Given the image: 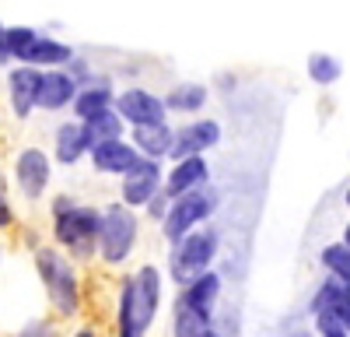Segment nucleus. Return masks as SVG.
I'll use <instances>...</instances> for the list:
<instances>
[{
    "instance_id": "obj_26",
    "label": "nucleus",
    "mask_w": 350,
    "mask_h": 337,
    "mask_svg": "<svg viewBox=\"0 0 350 337\" xmlns=\"http://www.w3.org/2000/svg\"><path fill=\"white\" fill-rule=\"evenodd\" d=\"M308 77L319 84V88H329V84H336L343 77V64L329 53H312L308 56Z\"/></svg>"
},
{
    "instance_id": "obj_7",
    "label": "nucleus",
    "mask_w": 350,
    "mask_h": 337,
    "mask_svg": "<svg viewBox=\"0 0 350 337\" xmlns=\"http://www.w3.org/2000/svg\"><path fill=\"white\" fill-rule=\"evenodd\" d=\"M217 201H221V193H217L214 186H203V190H193V193H186V197H175V204H172V211H168V218H165V225H161L165 242L172 246V242L186 239L189 232L203 229V225L214 218Z\"/></svg>"
},
{
    "instance_id": "obj_34",
    "label": "nucleus",
    "mask_w": 350,
    "mask_h": 337,
    "mask_svg": "<svg viewBox=\"0 0 350 337\" xmlns=\"http://www.w3.org/2000/svg\"><path fill=\"white\" fill-rule=\"evenodd\" d=\"M207 337H221V334H217V330H214V334H207Z\"/></svg>"
},
{
    "instance_id": "obj_18",
    "label": "nucleus",
    "mask_w": 350,
    "mask_h": 337,
    "mask_svg": "<svg viewBox=\"0 0 350 337\" xmlns=\"http://www.w3.org/2000/svg\"><path fill=\"white\" fill-rule=\"evenodd\" d=\"M130 140L137 145V151L144 158H172V148H175V130L168 123H158V127H133L130 130Z\"/></svg>"
},
{
    "instance_id": "obj_11",
    "label": "nucleus",
    "mask_w": 350,
    "mask_h": 337,
    "mask_svg": "<svg viewBox=\"0 0 350 337\" xmlns=\"http://www.w3.org/2000/svg\"><path fill=\"white\" fill-rule=\"evenodd\" d=\"M42 81H46V71L28 67V64H18V67L8 71V102H11V112L18 120L32 116V112L39 109Z\"/></svg>"
},
{
    "instance_id": "obj_24",
    "label": "nucleus",
    "mask_w": 350,
    "mask_h": 337,
    "mask_svg": "<svg viewBox=\"0 0 350 337\" xmlns=\"http://www.w3.org/2000/svg\"><path fill=\"white\" fill-rule=\"evenodd\" d=\"M207 88L203 84H193V81H186V84H175V88L165 95V105H168V112H200L203 105H207Z\"/></svg>"
},
{
    "instance_id": "obj_3",
    "label": "nucleus",
    "mask_w": 350,
    "mask_h": 337,
    "mask_svg": "<svg viewBox=\"0 0 350 337\" xmlns=\"http://www.w3.org/2000/svg\"><path fill=\"white\" fill-rule=\"evenodd\" d=\"M98 239H102V208L74 204L70 211L53 218V246H60L67 257L81 264L98 257Z\"/></svg>"
},
{
    "instance_id": "obj_15",
    "label": "nucleus",
    "mask_w": 350,
    "mask_h": 337,
    "mask_svg": "<svg viewBox=\"0 0 350 337\" xmlns=\"http://www.w3.org/2000/svg\"><path fill=\"white\" fill-rule=\"evenodd\" d=\"M81 95V84L77 77L67 71V67H56V71H46V81H42V99H39V109L46 112H60V109H74Z\"/></svg>"
},
{
    "instance_id": "obj_1",
    "label": "nucleus",
    "mask_w": 350,
    "mask_h": 337,
    "mask_svg": "<svg viewBox=\"0 0 350 337\" xmlns=\"http://www.w3.org/2000/svg\"><path fill=\"white\" fill-rule=\"evenodd\" d=\"M161 271L154 264H140L123 277L116 299V337H148L161 313Z\"/></svg>"
},
{
    "instance_id": "obj_28",
    "label": "nucleus",
    "mask_w": 350,
    "mask_h": 337,
    "mask_svg": "<svg viewBox=\"0 0 350 337\" xmlns=\"http://www.w3.org/2000/svg\"><path fill=\"white\" fill-rule=\"evenodd\" d=\"M172 204H175V201H172V197L161 190V193L154 197V201H151L148 208H144V214H148V221H154L158 229H161V225H165V218H168V211H172Z\"/></svg>"
},
{
    "instance_id": "obj_20",
    "label": "nucleus",
    "mask_w": 350,
    "mask_h": 337,
    "mask_svg": "<svg viewBox=\"0 0 350 337\" xmlns=\"http://www.w3.org/2000/svg\"><path fill=\"white\" fill-rule=\"evenodd\" d=\"M221 292H224V281H221V274H217V271H207V274H200L196 281H189L186 288L175 292V299H183V302H189V305L203 309V313H214V309H217V299H221Z\"/></svg>"
},
{
    "instance_id": "obj_32",
    "label": "nucleus",
    "mask_w": 350,
    "mask_h": 337,
    "mask_svg": "<svg viewBox=\"0 0 350 337\" xmlns=\"http://www.w3.org/2000/svg\"><path fill=\"white\" fill-rule=\"evenodd\" d=\"M343 242H347V246H350V221H347V225H343Z\"/></svg>"
},
{
    "instance_id": "obj_4",
    "label": "nucleus",
    "mask_w": 350,
    "mask_h": 337,
    "mask_svg": "<svg viewBox=\"0 0 350 337\" xmlns=\"http://www.w3.org/2000/svg\"><path fill=\"white\" fill-rule=\"evenodd\" d=\"M217 253H221V236L211 229V225H203V229L189 232L186 239L172 242L168 246V277H172V285L186 288L200 274L214 271L211 264L217 260Z\"/></svg>"
},
{
    "instance_id": "obj_23",
    "label": "nucleus",
    "mask_w": 350,
    "mask_h": 337,
    "mask_svg": "<svg viewBox=\"0 0 350 337\" xmlns=\"http://www.w3.org/2000/svg\"><path fill=\"white\" fill-rule=\"evenodd\" d=\"M39 42V32L28 25H4V32H0V60H25L28 49Z\"/></svg>"
},
{
    "instance_id": "obj_8",
    "label": "nucleus",
    "mask_w": 350,
    "mask_h": 337,
    "mask_svg": "<svg viewBox=\"0 0 350 337\" xmlns=\"http://www.w3.org/2000/svg\"><path fill=\"white\" fill-rule=\"evenodd\" d=\"M53 155H46L42 148H21L14 155V186L25 201H42L49 179H53Z\"/></svg>"
},
{
    "instance_id": "obj_25",
    "label": "nucleus",
    "mask_w": 350,
    "mask_h": 337,
    "mask_svg": "<svg viewBox=\"0 0 350 337\" xmlns=\"http://www.w3.org/2000/svg\"><path fill=\"white\" fill-rule=\"evenodd\" d=\"M319 267H323L329 277H340L350 285V246L340 239V242H326L319 249Z\"/></svg>"
},
{
    "instance_id": "obj_2",
    "label": "nucleus",
    "mask_w": 350,
    "mask_h": 337,
    "mask_svg": "<svg viewBox=\"0 0 350 337\" xmlns=\"http://www.w3.org/2000/svg\"><path fill=\"white\" fill-rule=\"evenodd\" d=\"M32 264H36V277L49 299V309L53 316L60 320H74L81 313V277H77V267H74V257L60 246H39L32 253Z\"/></svg>"
},
{
    "instance_id": "obj_29",
    "label": "nucleus",
    "mask_w": 350,
    "mask_h": 337,
    "mask_svg": "<svg viewBox=\"0 0 350 337\" xmlns=\"http://www.w3.org/2000/svg\"><path fill=\"white\" fill-rule=\"evenodd\" d=\"M14 225V204L8 201V179H4V197H0V229H11Z\"/></svg>"
},
{
    "instance_id": "obj_10",
    "label": "nucleus",
    "mask_w": 350,
    "mask_h": 337,
    "mask_svg": "<svg viewBox=\"0 0 350 337\" xmlns=\"http://www.w3.org/2000/svg\"><path fill=\"white\" fill-rule=\"evenodd\" d=\"M116 112L130 123V127H158L168 123V105L161 95L148 88H126L116 95Z\"/></svg>"
},
{
    "instance_id": "obj_13",
    "label": "nucleus",
    "mask_w": 350,
    "mask_h": 337,
    "mask_svg": "<svg viewBox=\"0 0 350 337\" xmlns=\"http://www.w3.org/2000/svg\"><path fill=\"white\" fill-rule=\"evenodd\" d=\"M211 186V162L207 155H193V158H183V162H172L168 176H165V193L172 197H186L193 190H203Z\"/></svg>"
},
{
    "instance_id": "obj_6",
    "label": "nucleus",
    "mask_w": 350,
    "mask_h": 337,
    "mask_svg": "<svg viewBox=\"0 0 350 337\" xmlns=\"http://www.w3.org/2000/svg\"><path fill=\"white\" fill-rule=\"evenodd\" d=\"M315 337H350V285L340 277H323L308 299Z\"/></svg>"
},
{
    "instance_id": "obj_17",
    "label": "nucleus",
    "mask_w": 350,
    "mask_h": 337,
    "mask_svg": "<svg viewBox=\"0 0 350 337\" xmlns=\"http://www.w3.org/2000/svg\"><path fill=\"white\" fill-rule=\"evenodd\" d=\"M214 313H203V309L183 302V299H175L172 302V337H207L214 334Z\"/></svg>"
},
{
    "instance_id": "obj_33",
    "label": "nucleus",
    "mask_w": 350,
    "mask_h": 337,
    "mask_svg": "<svg viewBox=\"0 0 350 337\" xmlns=\"http://www.w3.org/2000/svg\"><path fill=\"white\" fill-rule=\"evenodd\" d=\"M343 204H347V211H350V186H347V193H343Z\"/></svg>"
},
{
    "instance_id": "obj_9",
    "label": "nucleus",
    "mask_w": 350,
    "mask_h": 337,
    "mask_svg": "<svg viewBox=\"0 0 350 337\" xmlns=\"http://www.w3.org/2000/svg\"><path fill=\"white\" fill-rule=\"evenodd\" d=\"M165 176L168 173H161V162H154V158H140L130 173L120 179V201L126 204V208H133V211H144L154 197L165 190Z\"/></svg>"
},
{
    "instance_id": "obj_5",
    "label": "nucleus",
    "mask_w": 350,
    "mask_h": 337,
    "mask_svg": "<svg viewBox=\"0 0 350 337\" xmlns=\"http://www.w3.org/2000/svg\"><path fill=\"white\" fill-rule=\"evenodd\" d=\"M140 239V214L123 201H112L102 208V239H98V260L105 267H123Z\"/></svg>"
},
{
    "instance_id": "obj_27",
    "label": "nucleus",
    "mask_w": 350,
    "mask_h": 337,
    "mask_svg": "<svg viewBox=\"0 0 350 337\" xmlns=\"http://www.w3.org/2000/svg\"><path fill=\"white\" fill-rule=\"evenodd\" d=\"M14 337H64V330H60V323L49 320V316H36V320H28Z\"/></svg>"
},
{
    "instance_id": "obj_14",
    "label": "nucleus",
    "mask_w": 350,
    "mask_h": 337,
    "mask_svg": "<svg viewBox=\"0 0 350 337\" xmlns=\"http://www.w3.org/2000/svg\"><path fill=\"white\" fill-rule=\"evenodd\" d=\"M140 158H144V155L137 151V145H133L130 137H123V140H105V145L92 148V168H95V173H102V176H120V179H123Z\"/></svg>"
},
{
    "instance_id": "obj_31",
    "label": "nucleus",
    "mask_w": 350,
    "mask_h": 337,
    "mask_svg": "<svg viewBox=\"0 0 350 337\" xmlns=\"http://www.w3.org/2000/svg\"><path fill=\"white\" fill-rule=\"evenodd\" d=\"M70 337H98V330H95V327H77Z\"/></svg>"
},
{
    "instance_id": "obj_16",
    "label": "nucleus",
    "mask_w": 350,
    "mask_h": 337,
    "mask_svg": "<svg viewBox=\"0 0 350 337\" xmlns=\"http://www.w3.org/2000/svg\"><path fill=\"white\" fill-rule=\"evenodd\" d=\"M84 155H92V145H88V130L81 120H64L53 134V158L56 165H77Z\"/></svg>"
},
{
    "instance_id": "obj_21",
    "label": "nucleus",
    "mask_w": 350,
    "mask_h": 337,
    "mask_svg": "<svg viewBox=\"0 0 350 337\" xmlns=\"http://www.w3.org/2000/svg\"><path fill=\"white\" fill-rule=\"evenodd\" d=\"M70 60H74V49L67 46V42H60V39H49V36H39V42L28 49V56L21 64H28V67H70Z\"/></svg>"
},
{
    "instance_id": "obj_22",
    "label": "nucleus",
    "mask_w": 350,
    "mask_h": 337,
    "mask_svg": "<svg viewBox=\"0 0 350 337\" xmlns=\"http://www.w3.org/2000/svg\"><path fill=\"white\" fill-rule=\"evenodd\" d=\"M130 123L120 116L116 109H109V112H98V116H92V120H84V130H88V145L92 148H98V145H105V140H123L130 130H126Z\"/></svg>"
},
{
    "instance_id": "obj_19",
    "label": "nucleus",
    "mask_w": 350,
    "mask_h": 337,
    "mask_svg": "<svg viewBox=\"0 0 350 337\" xmlns=\"http://www.w3.org/2000/svg\"><path fill=\"white\" fill-rule=\"evenodd\" d=\"M109 109H116V92H112V84L105 77H95L92 84L81 88V95L74 102V120L84 123V120L98 116V112H109Z\"/></svg>"
},
{
    "instance_id": "obj_30",
    "label": "nucleus",
    "mask_w": 350,
    "mask_h": 337,
    "mask_svg": "<svg viewBox=\"0 0 350 337\" xmlns=\"http://www.w3.org/2000/svg\"><path fill=\"white\" fill-rule=\"evenodd\" d=\"M77 201H74V197L70 193H56L53 197V204H49V218H56V214H64V211H70Z\"/></svg>"
},
{
    "instance_id": "obj_12",
    "label": "nucleus",
    "mask_w": 350,
    "mask_h": 337,
    "mask_svg": "<svg viewBox=\"0 0 350 337\" xmlns=\"http://www.w3.org/2000/svg\"><path fill=\"white\" fill-rule=\"evenodd\" d=\"M217 145H221V123L211 120V116H200V120H193V123L175 130V148H172V158L168 162H183V158H193V155H207Z\"/></svg>"
}]
</instances>
